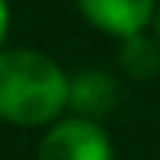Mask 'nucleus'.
Returning <instances> with one entry per match:
<instances>
[{
  "label": "nucleus",
  "mask_w": 160,
  "mask_h": 160,
  "mask_svg": "<svg viewBox=\"0 0 160 160\" xmlns=\"http://www.w3.org/2000/svg\"><path fill=\"white\" fill-rule=\"evenodd\" d=\"M69 105V75L36 49H0V121L49 124Z\"/></svg>",
  "instance_id": "1"
},
{
  "label": "nucleus",
  "mask_w": 160,
  "mask_h": 160,
  "mask_svg": "<svg viewBox=\"0 0 160 160\" xmlns=\"http://www.w3.org/2000/svg\"><path fill=\"white\" fill-rule=\"evenodd\" d=\"M39 160H114V147L98 121L65 118L46 131Z\"/></svg>",
  "instance_id": "2"
},
{
  "label": "nucleus",
  "mask_w": 160,
  "mask_h": 160,
  "mask_svg": "<svg viewBox=\"0 0 160 160\" xmlns=\"http://www.w3.org/2000/svg\"><path fill=\"white\" fill-rule=\"evenodd\" d=\"M75 3L95 30L118 39L144 33L157 17V0H75Z\"/></svg>",
  "instance_id": "3"
},
{
  "label": "nucleus",
  "mask_w": 160,
  "mask_h": 160,
  "mask_svg": "<svg viewBox=\"0 0 160 160\" xmlns=\"http://www.w3.org/2000/svg\"><path fill=\"white\" fill-rule=\"evenodd\" d=\"M118 105V82L101 69H82L69 75V111L72 118L98 121L101 114L114 111Z\"/></svg>",
  "instance_id": "4"
},
{
  "label": "nucleus",
  "mask_w": 160,
  "mask_h": 160,
  "mask_svg": "<svg viewBox=\"0 0 160 160\" xmlns=\"http://www.w3.org/2000/svg\"><path fill=\"white\" fill-rule=\"evenodd\" d=\"M118 65H121V72H124L128 78H150V75H157V69H160L157 39H147L144 33L131 36V39H121Z\"/></svg>",
  "instance_id": "5"
},
{
  "label": "nucleus",
  "mask_w": 160,
  "mask_h": 160,
  "mask_svg": "<svg viewBox=\"0 0 160 160\" xmlns=\"http://www.w3.org/2000/svg\"><path fill=\"white\" fill-rule=\"evenodd\" d=\"M7 30H10V7H7V0H0V42H3Z\"/></svg>",
  "instance_id": "6"
},
{
  "label": "nucleus",
  "mask_w": 160,
  "mask_h": 160,
  "mask_svg": "<svg viewBox=\"0 0 160 160\" xmlns=\"http://www.w3.org/2000/svg\"><path fill=\"white\" fill-rule=\"evenodd\" d=\"M154 26H157V39H160V10H157V23Z\"/></svg>",
  "instance_id": "7"
}]
</instances>
